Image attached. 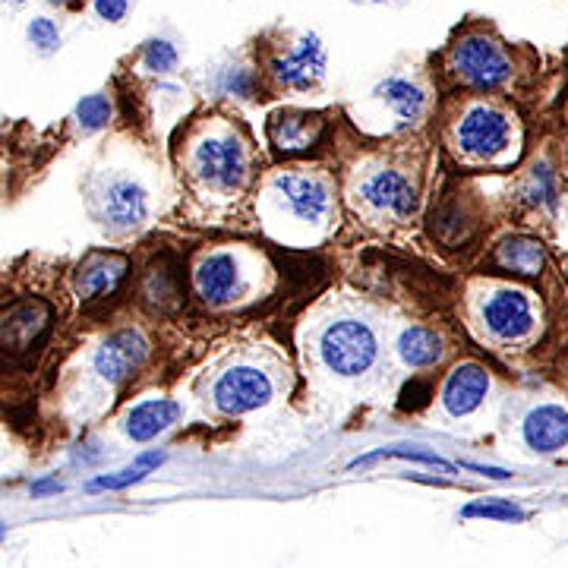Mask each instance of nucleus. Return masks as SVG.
I'll list each match as a JSON object with an SVG mask.
<instances>
[{"mask_svg": "<svg viewBox=\"0 0 568 568\" xmlns=\"http://www.w3.org/2000/svg\"><path fill=\"white\" fill-rule=\"evenodd\" d=\"M319 360L326 363V370L344 379H354L370 373V367L379 357V341L376 332L370 329V322L344 316L329 322L319 332Z\"/></svg>", "mask_w": 568, "mask_h": 568, "instance_id": "obj_1", "label": "nucleus"}, {"mask_svg": "<svg viewBox=\"0 0 568 568\" xmlns=\"http://www.w3.org/2000/svg\"><path fill=\"white\" fill-rule=\"evenodd\" d=\"M193 174L206 187L231 193L247 180V152L231 133H209L193 149Z\"/></svg>", "mask_w": 568, "mask_h": 568, "instance_id": "obj_2", "label": "nucleus"}, {"mask_svg": "<svg viewBox=\"0 0 568 568\" xmlns=\"http://www.w3.org/2000/svg\"><path fill=\"white\" fill-rule=\"evenodd\" d=\"M452 67L477 89H499L512 79V60L486 35H468L452 48Z\"/></svg>", "mask_w": 568, "mask_h": 568, "instance_id": "obj_3", "label": "nucleus"}, {"mask_svg": "<svg viewBox=\"0 0 568 568\" xmlns=\"http://www.w3.org/2000/svg\"><path fill=\"white\" fill-rule=\"evenodd\" d=\"M455 142L458 149L477 158V161H493L499 158L512 142V120L502 111L490 108V105H474L464 111V117L455 127Z\"/></svg>", "mask_w": 568, "mask_h": 568, "instance_id": "obj_4", "label": "nucleus"}, {"mask_svg": "<svg viewBox=\"0 0 568 568\" xmlns=\"http://www.w3.org/2000/svg\"><path fill=\"white\" fill-rule=\"evenodd\" d=\"M272 398V379L259 367H231L212 385V404L228 417L256 411Z\"/></svg>", "mask_w": 568, "mask_h": 568, "instance_id": "obj_5", "label": "nucleus"}, {"mask_svg": "<svg viewBox=\"0 0 568 568\" xmlns=\"http://www.w3.org/2000/svg\"><path fill=\"white\" fill-rule=\"evenodd\" d=\"M480 319L496 341H521L534 332V303L524 291L502 288L480 303Z\"/></svg>", "mask_w": 568, "mask_h": 568, "instance_id": "obj_6", "label": "nucleus"}, {"mask_svg": "<svg viewBox=\"0 0 568 568\" xmlns=\"http://www.w3.org/2000/svg\"><path fill=\"white\" fill-rule=\"evenodd\" d=\"M272 193L278 196L281 209H288L297 221H307V225H319L332 209L329 187L313 174H278L272 180Z\"/></svg>", "mask_w": 568, "mask_h": 568, "instance_id": "obj_7", "label": "nucleus"}, {"mask_svg": "<svg viewBox=\"0 0 568 568\" xmlns=\"http://www.w3.org/2000/svg\"><path fill=\"white\" fill-rule=\"evenodd\" d=\"M98 215L111 231H133L149 215V199L136 180L111 177L98 193Z\"/></svg>", "mask_w": 568, "mask_h": 568, "instance_id": "obj_8", "label": "nucleus"}, {"mask_svg": "<svg viewBox=\"0 0 568 568\" xmlns=\"http://www.w3.org/2000/svg\"><path fill=\"white\" fill-rule=\"evenodd\" d=\"M360 202L370 212L392 215V218H411L417 212V190L404 174L398 171H373L360 184Z\"/></svg>", "mask_w": 568, "mask_h": 568, "instance_id": "obj_9", "label": "nucleus"}, {"mask_svg": "<svg viewBox=\"0 0 568 568\" xmlns=\"http://www.w3.org/2000/svg\"><path fill=\"white\" fill-rule=\"evenodd\" d=\"M149 354V341L142 338V332L136 329H124L114 332L111 338L101 341V348L95 351V373L105 382H124L127 376H133L142 360Z\"/></svg>", "mask_w": 568, "mask_h": 568, "instance_id": "obj_10", "label": "nucleus"}, {"mask_svg": "<svg viewBox=\"0 0 568 568\" xmlns=\"http://www.w3.org/2000/svg\"><path fill=\"white\" fill-rule=\"evenodd\" d=\"M193 284H196V294L206 303H212V307L237 300L243 288H247V284H243L240 262L231 253H209L196 266Z\"/></svg>", "mask_w": 568, "mask_h": 568, "instance_id": "obj_11", "label": "nucleus"}, {"mask_svg": "<svg viewBox=\"0 0 568 568\" xmlns=\"http://www.w3.org/2000/svg\"><path fill=\"white\" fill-rule=\"evenodd\" d=\"M272 73L284 86L307 89V86L316 83V79H322V73H326V48H322V42L316 35H303L291 54L272 60Z\"/></svg>", "mask_w": 568, "mask_h": 568, "instance_id": "obj_12", "label": "nucleus"}, {"mask_svg": "<svg viewBox=\"0 0 568 568\" xmlns=\"http://www.w3.org/2000/svg\"><path fill=\"white\" fill-rule=\"evenodd\" d=\"M486 392H490V376L480 363H461L442 385V404L452 417H468L483 404Z\"/></svg>", "mask_w": 568, "mask_h": 568, "instance_id": "obj_13", "label": "nucleus"}, {"mask_svg": "<svg viewBox=\"0 0 568 568\" xmlns=\"http://www.w3.org/2000/svg\"><path fill=\"white\" fill-rule=\"evenodd\" d=\"M521 436L527 449L540 455H553L568 445V411L559 404H537V408L524 417Z\"/></svg>", "mask_w": 568, "mask_h": 568, "instance_id": "obj_14", "label": "nucleus"}, {"mask_svg": "<svg viewBox=\"0 0 568 568\" xmlns=\"http://www.w3.org/2000/svg\"><path fill=\"white\" fill-rule=\"evenodd\" d=\"M127 275V259L117 253H89L83 266L76 269L73 288L83 300H95L101 294H111L120 278Z\"/></svg>", "mask_w": 568, "mask_h": 568, "instance_id": "obj_15", "label": "nucleus"}, {"mask_svg": "<svg viewBox=\"0 0 568 568\" xmlns=\"http://www.w3.org/2000/svg\"><path fill=\"white\" fill-rule=\"evenodd\" d=\"M322 133V120L313 114H275L269 120V139L281 152H300L310 149Z\"/></svg>", "mask_w": 568, "mask_h": 568, "instance_id": "obj_16", "label": "nucleus"}, {"mask_svg": "<svg viewBox=\"0 0 568 568\" xmlns=\"http://www.w3.org/2000/svg\"><path fill=\"white\" fill-rule=\"evenodd\" d=\"M177 417H180L177 401H168V398L142 401L127 414V436L136 442H149L158 433H165L171 423H177Z\"/></svg>", "mask_w": 568, "mask_h": 568, "instance_id": "obj_17", "label": "nucleus"}, {"mask_svg": "<svg viewBox=\"0 0 568 568\" xmlns=\"http://www.w3.org/2000/svg\"><path fill=\"white\" fill-rule=\"evenodd\" d=\"M496 266L502 272H512L521 278H534L543 272V262H546V247L534 237H509L502 240L496 247Z\"/></svg>", "mask_w": 568, "mask_h": 568, "instance_id": "obj_18", "label": "nucleus"}, {"mask_svg": "<svg viewBox=\"0 0 568 568\" xmlns=\"http://www.w3.org/2000/svg\"><path fill=\"white\" fill-rule=\"evenodd\" d=\"M48 326V307L38 300L16 303V307L4 316V348L10 351H26L35 341V335Z\"/></svg>", "mask_w": 568, "mask_h": 568, "instance_id": "obj_19", "label": "nucleus"}, {"mask_svg": "<svg viewBox=\"0 0 568 568\" xmlns=\"http://www.w3.org/2000/svg\"><path fill=\"white\" fill-rule=\"evenodd\" d=\"M398 357L408 363V367H433V363L442 357V338L433 329L423 326H411L398 335Z\"/></svg>", "mask_w": 568, "mask_h": 568, "instance_id": "obj_20", "label": "nucleus"}, {"mask_svg": "<svg viewBox=\"0 0 568 568\" xmlns=\"http://www.w3.org/2000/svg\"><path fill=\"white\" fill-rule=\"evenodd\" d=\"M376 95L382 101H389V105L395 108V114L401 120H417L426 108V95L417 83H411V79H401V76H392L385 79V83L376 89Z\"/></svg>", "mask_w": 568, "mask_h": 568, "instance_id": "obj_21", "label": "nucleus"}, {"mask_svg": "<svg viewBox=\"0 0 568 568\" xmlns=\"http://www.w3.org/2000/svg\"><path fill=\"white\" fill-rule=\"evenodd\" d=\"M521 196L527 206H543V209H556L559 206V180H556V171L540 161V165L531 168L527 174L524 187H521Z\"/></svg>", "mask_w": 568, "mask_h": 568, "instance_id": "obj_22", "label": "nucleus"}, {"mask_svg": "<svg viewBox=\"0 0 568 568\" xmlns=\"http://www.w3.org/2000/svg\"><path fill=\"white\" fill-rule=\"evenodd\" d=\"M142 297H146V303H149V307H155V310H171V307H177L180 288H177L174 272L165 269V266L149 269L146 284H142Z\"/></svg>", "mask_w": 568, "mask_h": 568, "instance_id": "obj_23", "label": "nucleus"}, {"mask_svg": "<svg viewBox=\"0 0 568 568\" xmlns=\"http://www.w3.org/2000/svg\"><path fill=\"white\" fill-rule=\"evenodd\" d=\"M165 461L161 455H142V458H136L130 468H124L120 474H108V477H95L92 483H89V490H124V486H130V483H139L142 477H146L152 468H158V464Z\"/></svg>", "mask_w": 568, "mask_h": 568, "instance_id": "obj_24", "label": "nucleus"}, {"mask_svg": "<svg viewBox=\"0 0 568 568\" xmlns=\"http://www.w3.org/2000/svg\"><path fill=\"white\" fill-rule=\"evenodd\" d=\"M464 518H490V521H524L527 512L518 509L512 499H486V502H471L464 505Z\"/></svg>", "mask_w": 568, "mask_h": 568, "instance_id": "obj_25", "label": "nucleus"}, {"mask_svg": "<svg viewBox=\"0 0 568 568\" xmlns=\"http://www.w3.org/2000/svg\"><path fill=\"white\" fill-rule=\"evenodd\" d=\"M111 120V101L105 95H89L76 105V124L86 133L101 130Z\"/></svg>", "mask_w": 568, "mask_h": 568, "instance_id": "obj_26", "label": "nucleus"}, {"mask_svg": "<svg viewBox=\"0 0 568 568\" xmlns=\"http://www.w3.org/2000/svg\"><path fill=\"white\" fill-rule=\"evenodd\" d=\"M379 458H404V461H423V464H433V468H442V471H452L449 461H442L436 452H426V449H376L370 455H363L357 461H351V468H360V464H370V461H379Z\"/></svg>", "mask_w": 568, "mask_h": 568, "instance_id": "obj_27", "label": "nucleus"}, {"mask_svg": "<svg viewBox=\"0 0 568 568\" xmlns=\"http://www.w3.org/2000/svg\"><path fill=\"white\" fill-rule=\"evenodd\" d=\"M142 64L152 73H171L177 67V51L165 38H155V42H149L146 51H142Z\"/></svg>", "mask_w": 568, "mask_h": 568, "instance_id": "obj_28", "label": "nucleus"}, {"mask_svg": "<svg viewBox=\"0 0 568 568\" xmlns=\"http://www.w3.org/2000/svg\"><path fill=\"white\" fill-rule=\"evenodd\" d=\"M29 42L42 54H51L60 45V32H57V26L51 23V19L38 16V19H32V23H29Z\"/></svg>", "mask_w": 568, "mask_h": 568, "instance_id": "obj_29", "label": "nucleus"}, {"mask_svg": "<svg viewBox=\"0 0 568 568\" xmlns=\"http://www.w3.org/2000/svg\"><path fill=\"white\" fill-rule=\"evenodd\" d=\"M426 395H430V385H426V382H411L408 389H404V395H401V401H398V408H401V411L420 408V404L426 401Z\"/></svg>", "mask_w": 568, "mask_h": 568, "instance_id": "obj_30", "label": "nucleus"}, {"mask_svg": "<svg viewBox=\"0 0 568 568\" xmlns=\"http://www.w3.org/2000/svg\"><path fill=\"white\" fill-rule=\"evenodd\" d=\"M95 13L108 23H120L127 16V0H95Z\"/></svg>", "mask_w": 568, "mask_h": 568, "instance_id": "obj_31", "label": "nucleus"}, {"mask_svg": "<svg viewBox=\"0 0 568 568\" xmlns=\"http://www.w3.org/2000/svg\"><path fill=\"white\" fill-rule=\"evenodd\" d=\"M250 89H253V79L247 76V70H234V73H228L225 92H234V95H250Z\"/></svg>", "mask_w": 568, "mask_h": 568, "instance_id": "obj_32", "label": "nucleus"}, {"mask_svg": "<svg viewBox=\"0 0 568 568\" xmlns=\"http://www.w3.org/2000/svg\"><path fill=\"white\" fill-rule=\"evenodd\" d=\"M464 468H471L477 474H486V477H493V480H505V477H512L509 471H502V468H486V464H464Z\"/></svg>", "mask_w": 568, "mask_h": 568, "instance_id": "obj_33", "label": "nucleus"}, {"mask_svg": "<svg viewBox=\"0 0 568 568\" xmlns=\"http://www.w3.org/2000/svg\"><path fill=\"white\" fill-rule=\"evenodd\" d=\"M54 490H60V483H54V480H45V483H35V486H32V496L54 493Z\"/></svg>", "mask_w": 568, "mask_h": 568, "instance_id": "obj_34", "label": "nucleus"}, {"mask_svg": "<svg viewBox=\"0 0 568 568\" xmlns=\"http://www.w3.org/2000/svg\"><path fill=\"white\" fill-rule=\"evenodd\" d=\"M48 4H57V7H60V4H70V0H48Z\"/></svg>", "mask_w": 568, "mask_h": 568, "instance_id": "obj_35", "label": "nucleus"}, {"mask_svg": "<svg viewBox=\"0 0 568 568\" xmlns=\"http://www.w3.org/2000/svg\"><path fill=\"white\" fill-rule=\"evenodd\" d=\"M10 4H23V0H10Z\"/></svg>", "mask_w": 568, "mask_h": 568, "instance_id": "obj_36", "label": "nucleus"}, {"mask_svg": "<svg viewBox=\"0 0 568 568\" xmlns=\"http://www.w3.org/2000/svg\"><path fill=\"white\" fill-rule=\"evenodd\" d=\"M376 4H382V0H376Z\"/></svg>", "mask_w": 568, "mask_h": 568, "instance_id": "obj_37", "label": "nucleus"}]
</instances>
